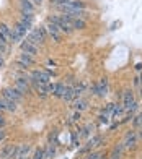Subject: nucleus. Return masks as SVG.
<instances>
[{
  "label": "nucleus",
  "mask_w": 142,
  "mask_h": 159,
  "mask_svg": "<svg viewBox=\"0 0 142 159\" xmlns=\"http://www.w3.org/2000/svg\"><path fill=\"white\" fill-rule=\"evenodd\" d=\"M47 20H49V21H52L54 25H57V28L61 30L62 34H70V33L74 31V28L70 26V23H69V21L64 18L62 15H51Z\"/></svg>",
  "instance_id": "f257e3e1"
},
{
  "label": "nucleus",
  "mask_w": 142,
  "mask_h": 159,
  "mask_svg": "<svg viewBox=\"0 0 142 159\" xmlns=\"http://www.w3.org/2000/svg\"><path fill=\"white\" fill-rule=\"evenodd\" d=\"M44 28H46V31H47V36L51 38L54 42H62V33H61V30L57 28V25H54L52 21H46V25H44Z\"/></svg>",
  "instance_id": "f03ea898"
},
{
  "label": "nucleus",
  "mask_w": 142,
  "mask_h": 159,
  "mask_svg": "<svg viewBox=\"0 0 142 159\" xmlns=\"http://www.w3.org/2000/svg\"><path fill=\"white\" fill-rule=\"evenodd\" d=\"M137 143H139L137 132H136V130H127V133L124 136V141H123L124 148L126 149H134V148L137 146Z\"/></svg>",
  "instance_id": "7ed1b4c3"
},
{
  "label": "nucleus",
  "mask_w": 142,
  "mask_h": 159,
  "mask_svg": "<svg viewBox=\"0 0 142 159\" xmlns=\"http://www.w3.org/2000/svg\"><path fill=\"white\" fill-rule=\"evenodd\" d=\"M2 96L7 98L8 101H13V102H17V104L21 102V101H23V98H25L17 88H13V86H12V88H5V89L2 91Z\"/></svg>",
  "instance_id": "20e7f679"
},
{
  "label": "nucleus",
  "mask_w": 142,
  "mask_h": 159,
  "mask_svg": "<svg viewBox=\"0 0 142 159\" xmlns=\"http://www.w3.org/2000/svg\"><path fill=\"white\" fill-rule=\"evenodd\" d=\"M26 41L28 42H31V44H34L36 47H41V46H44V39H42V36H41V33H39V30L38 28H34V30H31L30 33L26 34Z\"/></svg>",
  "instance_id": "39448f33"
},
{
  "label": "nucleus",
  "mask_w": 142,
  "mask_h": 159,
  "mask_svg": "<svg viewBox=\"0 0 142 159\" xmlns=\"http://www.w3.org/2000/svg\"><path fill=\"white\" fill-rule=\"evenodd\" d=\"M34 63H36L34 57L30 55V54H25V52H21L20 57H18V60H17V65H18L20 70H26L28 67H31V65H34Z\"/></svg>",
  "instance_id": "423d86ee"
},
{
  "label": "nucleus",
  "mask_w": 142,
  "mask_h": 159,
  "mask_svg": "<svg viewBox=\"0 0 142 159\" xmlns=\"http://www.w3.org/2000/svg\"><path fill=\"white\" fill-rule=\"evenodd\" d=\"M13 88H17L21 94H28V93L31 91V86H30V80H26L25 76H18L17 80H15V86Z\"/></svg>",
  "instance_id": "0eeeda50"
},
{
  "label": "nucleus",
  "mask_w": 142,
  "mask_h": 159,
  "mask_svg": "<svg viewBox=\"0 0 142 159\" xmlns=\"http://www.w3.org/2000/svg\"><path fill=\"white\" fill-rule=\"evenodd\" d=\"M20 49H21V52L30 54V55H33V57H36V55L39 54V47H36L34 44H31V42H28V41L20 42Z\"/></svg>",
  "instance_id": "6e6552de"
},
{
  "label": "nucleus",
  "mask_w": 142,
  "mask_h": 159,
  "mask_svg": "<svg viewBox=\"0 0 142 159\" xmlns=\"http://www.w3.org/2000/svg\"><path fill=\"white\" fill-rule=\"evenodd\" d=\"M132 102H136V99H134V91L129 89V88H126L123 91V107H124V111L129 109Z\"/></svg>",
  "instance_id": "1a4fd4ad"
},
{
  "label": "nucleus",
  "mask_w": 142,
  "mask_h": 159,
  "mask_svg": "<svg viewBox=\"0 0 142 159\" xmlns=\"http://www.w3.org/2000/svg\"><path fill=\"white\" fill-rule=\"evenodd\" d=\"M15 30H17L21 36H23V38H26V34L33 30V25H31V23H26V21L18 20V21H17V25H15Z\"/></svg>",
  "instance_id": "9d476101"
},
{
  "label": "nucleus",
  "mask_w": 142,
  "mask_h": 159,
  "mask_svg": "<svg viewBox=\"0 0 142 159\" xmlns=\"http://www.w3.org/2000/svg\"><path fill=\"white\" fill-rule=\"evenodd\" d=\"M10 36H12V28L7 26L5 23H0V41L10 44Z\"/></svg>",
  "instance_id": "9b49d317"
},
{
  "label": "nucleus",
  "mask_w": 142,
  "mask_h": 159,
  "mask_svg": "<svg viewBox=\"0 0 142 159\" xmlns=\"http://www.w3.org/2000/svg\"><path fill=\"white\" fill-rule=\"evenodd\" d=\"M108 96V78L103 76L98 81V98H105Z\"/></svg>",
  "instance_id": "f8f14e48"
},
{
  "label": "nucleus",
  "mask_w": 142,
  "mask_h": 159,
  "mask_svg": "<svg viewBox=\"0 0 142 159\" xmlns=\"http://www.w3.org/2000/svg\"><path fill=\"white\" fill-rule=\"evenodd\" d=\"M74 111L77 112H82V111H87L88 109V101L87 99H83V98H77L74 99Z\"/></svg>",
  "instance_id": "ddd939ff"
},
{
  "label": "nucleus",
  "mask_w": 142,
  "mask_h": 159,
  "mask_svg": "<svg viewBox=\"0 0 142 159\" xmlns=\"http://www.w3.org/2000/svg\"><path fill=\"white\" fill-rule=\"evenodd\" d=\"M18 5H20V10H23V11L34 13V10H36V5H34L31 0H18Z\"/></svg>",
  "instance_id": "4468645a"
},
{
  "label": "nucleus",
  "mask_w": 142,
  "mask_h": 159,
  "mask_svg": "<svg viewBox=\"0 0 142 159\" xmlns=\"http://www.w3.org/2000/svg\"><path fill=\"white\" fill-rule=\"evenodd\" d=\"M0 102H2L3 104V107H5V111L7 112H17V109H18V107H17V102H13V101H8V99H7V98H3V96H0Z\"/></svg>",
  "instance_id": "2eb2a0df"
},
{
  "label": "nucleus",
  "mask_w": 142,
  "mask_h": 159,
  "mask_svg": "<svg viewBox=\"0 0 142 159\" xmlns=\"http://www.w3.org/2000/svg\"><path fill=\"white\" fill-rule=\"evenodd\" d=\"M101 143H103V136H101V135H95V136H91V138L87 141V144H85V146H87V148L91 151V148L100 146Z\"/></svg>",
  "instance_id": "dca6fc26"
},
{
  "label": "nucleus",
  "mask_w": 142,
  "mask_h": 159,
  "mask_svg": "<svg viewBox=\"0 0 142 159\" xmlns=\"http://www.w3.org/2000/svg\"><path fill=\"white\" fill-rule=\"evenodd\" d=\"M61 99H62V101H66V102H74V99H75V94H74V86H67Z\"/></svg>",
  "instance_id": "f3484780"
},
{
  "label": "nucleus",
  "mask_w": 142,
  "mask_h": 159,
  "mask_svg": "<svg viewBox=\"0 0 142 159\" xmlns=\"http://www.w3.org/2000/svg\"><path fill=\"white\" fill-rule=\"evenodd\" d=\"M87 81H83V80H82V81L79 83V84H75L74 86V94H75V99L77 98H82V94H83V93H85V89H87Z\"/></svg>",
  "instance_id": "a211bd4d"
},
{
  "label": "nucleus",
  "mask_w": 142,
  "mask_h": 159,
  "mask_svg": "<svg viewBox=\"0 0 142 159\" xmlns=\"http://www.w3.org/2000/svg\"><path fill=\"white\" fill-rule=\"evenodd\" d=\"M20 20H21V21H26V23H31V25H33V21H34V13L20 10Z\"/></svg>",
  "instance_id": "6ab92c4d"
},
{
  "label": "nucleus",
  "mask_w": 142,
  "mask_h": 159,
  "mask_svg": "<svg viewBox=\"0 0 142 159\" xmlns=\"http://www.w3.org/2000/svg\"><path fill=\"white\" fill-rule=\"evenodd\" d=\"M23 41V36H21L15 28L12 30V36H10V44H20V42Z\"/></svg>",
  "instance_id": "aec40b11"
},
{
  "label": "nucleus",
  "mask_w": 142,
  "mask_h": 159,
  "mask_svg": "<svg viewBox=\"0 0 142 159\" xmlns=\"http://www.w3.org/2000/svg\"><path fill=\"white\" fill-rule=\"evenodd\" d=\"M66 88H67V84H64V83H56V89H54V93H52V96H54V98H62Z\"/></svg>",
  "instance_id": "412c9836"
},
{
  "label": "nucleus",
  "mask_w": 142,
  "mask_h": 159,
  "mask_svg": "<svg viewBox=\"0 0 142 159\" xmlns=\"http://www.w3.org/2000/svg\"><path fill=\"white\" fill-rule=\"evenodd\" d=\"M56 156V144H47L44 149V159H52Z\"/></svg>",
  "instance_id": "4be33fe9"
},
{
  "label": "nucleus",
  "mask_w": 142,
  "mask_h": 159,
  "mask_svg": "<svg viewBox=\"0 0 142 159\" xmlns=\"http://www.w3.org/2000/svg\"><path fill=\"white\" fill-rule=\"evenodd\" d=\"M124 144L123 143H118L115 148H113V151H111V156H118V157H121L123 156V153H124Z\"/></svg>",
  "instance_id": "5701e85b"
},
{
  "label": "nucleus",
  "mask_w": 142,
  "mask_h": 159,
  "mask_svg": "<svg viewBox=\"0 0 142 159\" xmlns=\"http://www.w3.org/2000/svg\"><path fill=\"white\" fill-rule=\"evenodd\" d=\"M13 148H15V144H8V146H5L2 149V153H0V159H8V156L12 154Z\"/></svg>",
  "instance_id": "b1692460"
},
{
  "label": "nucleus",
  "mask_w": 142,
  "mask_h": 159,
  "mask_svg": "<svg viewBox=\"0 0 142 159\" xmlns=\"http://www.w3.org/2000/svg\"><path fill=\"white\" fill-rule=\"evenodd\" d=\"M124 112V107H123V104H115V109H113V112H111V117L113 119H116V117H119Z\"/></svg>",
  "instance_id": "393cba45"
},
{
  "label": "nucleus",
  "mask_w": 142,
  "mask_h": 159,
  "mask_svg": "<svg viewBox=\"0 0 142 159\" xmlns=\"http://www.w3.org/2000/svg\"><path fill=\"white\" fill-rule=\"evenodd\" d=\"M132 127L134 128H142V112L132 117Z\"/></svg>",
  "instance_id": "a878e982"
},
{
  "label": "nucleus",
  "mask_w": 142,
  "mask_h": 159,
  "mask_svg": "<svg viewBox=\"0 0 142 159\" xmlns=\"http://www.w3.org/2000/svg\"><path fill=\"white\" fill-rule=\"evenodd\" d=\"M31 159H44V149H42V148H36Z\"/></svg>",
  "instance_id": "bb28decb"
},
{
  "label": "nucleus",
  "mask_w": 142,
  "mask_h": 159,
  "mask_svg": "<svg viewBox=\"0 0 142 159\" xmlns=\"http://www.w3.org/2000/svg\"><path fill=\"white\" fill-rule=\"evenodd\" d=\"M101 157H103L101 151H93V153L87 154V157H85V159H101Z\"/></svg>",
  "instance_id": "cd10ccee"
},
{
  "label": "nucleus",
  "mask_w": 142,
  "mask_h": 159,
  "mask_svg": "<svg viewBox=\"0 0 142 159\" xmlns=\"http://www.w3.org/2000/svg\"><path fill=\"white\" fill-rule=\"evenodd\" d=\"M93 128L91 125H87V127H83L82 130H80V136H83V138H88L90 136V130Z\"/></svg>",
  "instance_id": "c85d7f7f"
},
{
  "label": "nucleus",
  "mask_w": 142,
  "mask_h": 159,
  "mask_svg": "<svg viewBox=\"0 0 142 159\" xmlns=\"http://www.w3.org/2000/svg\"><path fill=\"white\" fill-rule=\"evenodd\" d=\"M7 52H8V42H3V41H0V55H5Z\"/></svg>",
  "instance_id": "c756f323"
},
{
  "label": "nucleus",
  "mask_w": 142,
  "mask_h": 159,
  "mask_svg": "<svg viewBox=\"0 0 142 159\" xmlns=\"http://www.w3.org/2000/svg\"><path fill=\"white\" fill-rule=\"evenodd\" d=\"M98 119H100V122H101V124H105V125L110 122V117H108V114H106V112L100 114V115H98Z\"/></svg>",
  "instance_id": "7c9ffc66"
},
{
  "label": "nucleus",
  "mask_w": 142,
  "mask_h": 159,
  "mask_svg": "<svg viewBox=\"0 0 142 159\" xmlns=\"http://www.w3.org/2000/svg\"><path fill=\"white\" fill-rule=\"evenodd\" d=\"M90 91H91V96H98V81H93V83H91Z\"/></svg>",
  "instance_id": "2f4dec72"
},
{
  "label": "nucleus",
  "mask_w": 142,
  "mask_h": 159,
  "mask_svg": "<svg viewBox=\"0 0 142 159\" xmlns=\"http://www.w3.org/2000/svg\"><path fill=\"white\" fill-rule=\"evenodd\" d=\"M80 117H82V112H74V115H72V117H70V122H79L80 120Z\"/></svg>",
  "instance_id": "473e14b6"
},
{
  "label": "nucleus",
  "mask_w": 142,
  "mask_h": 159,
  "mask_svg": "<svg viewBox=\"0 0 142 159\" xmlns=\"http://www.w3.org/2000/svg\"><path fill=\"white\" fill-rule=\"evenodd\" d=\"M72 144L79 146V140H77V132H72Z\"/></svg>",
  "instance_id": "72a5a7b5"
},
{
  "label": "nucleus",
  "mask_w": 142,
  "mask_h": 159,
  "mask_svg": "<svg viewBox=\"0 0 142 159\" xmlns=\"http://www.w3.org/2000/svg\"><path fill=\"white\" fill-rule=\"evenodd\" d=\"M113 109H115V104H113V102H110L108 106H106L105 112H106V114H110V112H113Z\"/></svg>",
  "instance_id": "f704fd0d"
},
{
  "label": "nucleus",
  "mask_w": 142,
  "mask_h": 159,
  "mask_svg": "<svg viewBox=\"0 0 142 159\" xmlns=\"http://www.w3.org/2000/svg\"><path fill=\"white\" fill-rule=\"evenodd\" d=\"M5 136H7V132H5V128H0V143H2L5 140Z\"/></svg>",
  "instance_id": "c9c22d12"
},
{
  "label": "nucleus",
  "mask_w": 142,
  "mask_h": 159,
  "mask_svg": "<svg viewBox=\"0 0 142 159\" xmlns=\"http://www.w3.org/2000/svg\"><path fill=\"white\" fill-rule=\"evenodd\" d=\"M5 125H7V120H5V117H3V115L0 114V128H3Z\"/></svg>",
  "instance_id": "e433bc0d"
},
{
  "label": "nucleus",
  "mask_w": 142,
  "mask_h": 159,
  "mask_svg": "<svg viewBox=\"0 0 142 159\" xmlns=\"http://www.w3.org/2000/svg\"><path fill=\"white\" fill-rule=\"evenodd\" d=\"M134 86H140V78L139 76L134 78Z\"/></svg>",
  "instance_id": "4c0bfd02"
},
{
  "label": "nucleus",
  "mask_w": 142,
  "mask_h": 159,
  "mask_svg": "<svg viewBox=\"0 0 142 159\" xmlns=\"http://www.w3.org/2000/svg\"><path fill=\"white\" fill-rule=\"evenodd\" d=\"M136 70H137V71H142V62H139V63L136 65Z\"/></svg>",
  "instance_id": "58836bf2"
},
{
  "label": "nucleus",
  "mask_w": 142,
  "mask_h": 159,
  "mask_svg": "<svg viewBox=\"0 0 142 159\" xmlns=\"http://www.w3.org/2000/svg\"><path fill=\"white\" fill-rule=\"evenodd\" d=\"M31 2H33L34 5H36V7H39V5H41V2H42V0H31Z\"/></svg>",
  "instance_id": "ea45409f"
},
{
  "label": "nucleus",
  "mask_w": 142,
  "mask_h": 159,
  "mask_svg": "<svg viewBox=\"0 0 142 159\" xmlns=\"http://www.w3.org/2000/svg\"><path fill=\"white\" fill-rule=\"evenodd\" d=\"M3 65H5V62H3V57H2V55H0V68H2V67H3Z\"/></svg>",
  "instance_id": "a19ab883"
},
{
  "label": "nucleus",
  "mask_w": 142,
  "mask_h": 159,
  "mask_svg": "<svg viewBox=\"0 0 142 159\" xmlns=\"http://www.w3.org/2000/svg\"><path fill=\"white\" fill-rule=\"evenodd\" d=\"M2 112H5V107H3L2 102H0V114H2Z\"/></svg>",
  "instance_id": "79ce46f5"
},
{
  "label": "nucleus",
  "mask_w": 142,
  "mask_h": 159,
  "mask_svg": "<svg viewBox=\"0 0 142 159\" xmlns=\"http://www.w3.org/2000/svg\"><path fill=\"white\" fill-rule=\"evenodd\" d=\"M137 136H139V138L142 140V128H140V130H139V132H137Z\"/></svg>",
  "instance_id": "37998d69"
},
{
  "label": "nucleus",
  "mask_w": 142,
  "mask_h": 159,
  "mask_svg": "<svg viewBox=\"0 0 142 159\" xmlns=\"http://www.w3.org/2000/svg\"><path fill=\"white\" fill-rule=\"evenodd\" d=\"M21 159H31L30 156H25V157H21Z\"/></svg>",
  "instance_id": "c03bdc74"
},
{
  "label": "nucleus",
  "mask_w": 142,
  "mask_h": 159,
  "mask_svg": "<svg viewBox=\"0 0 142 159\" xmlns=\"http://www.w3.org/2000/svg\"><path fill=\"white\" fill-rule=\"evenodd\" d=\"M139 78H140V86H142V73H140V76H139Z\"/></svg>",
  "instance_id": "a18cd8bd"
},
{
  "label": "nucleus",
  "mask_w": 142,
  "mask_h": 159,
  "mask_svg": "<svg viewBox=\"0 0 142 159\" xmlns=\"http://www.w3.org/2000/svg\"><path fill=\"white\" fill-rule=\"evenodd\" d=\"M51 3H54V0H51Z\"/></svg>",
  "instance_id": "49530a36"
}]
</instances>
